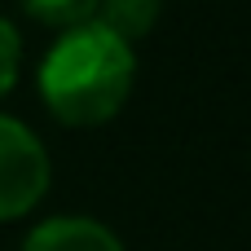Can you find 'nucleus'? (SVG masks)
Here are the masks:
<instances>
[{
	"label": "nucleus",
	"mask_w": 251,
	"mask_h": 251,
	"mask_svg": "<svg viewBox=\"0 0 251 251\" xmlns=\"http://www.w3.org/2000/svg\"><path fill=\"white\" fill-rule=\"evenodd\" d=\"M18 57H22V40H18L13 22L0 18V97L18 84Z\"/></svg>",
	"instance_id": "nucleus-6"
},
{
	"label": "nucleus",
	"mask_w": 251,
	"mask_h": 251,
	"mask_svg": "<svg viewBox=\"0 0 251 251\" xmlns=\"http://www.w3.org/2000/svg\"><path fill=\"white\" fill-rule=\"evenodd\" d=\"M22 9H26V18H35L53 31H71L79 22H93L97 0H22Z\"/></svg>",
	"instance_id": "nucleus-5"
},
{
	"label": "nucleus",
	"mask_w": 251,
	"mask_h": 251,
	"mask_svg": "<svg viewBox=\"0 0 251 251\" xmlns=\"http://www.w3.org/2000/svg\"><path fill=\"white\" fill-rule=\"evenodd\" d=\"M49 181L53 163L40 137L13 115H0V225L35 212L49 194Z\"/></svg>",
	"instance_id": "nucleus-2"
},
{
	"label": "nucleus",
	"mask_w": 251,
	"mask_h": 251,
	"mask_svg": "<svg viewBox=\"0 0 251 251\" xmlns=\"http://www.w3.org/2000/svg\"><path fill=\"white\" fill-rule=\"evenodd\" d=\"M132 79H137L132 44L106 31L101 22L57 31L35 71L44 110L66 128H97L115 119L132 93Z\"/></svg>",
	"instance_id": "nucleus-1"
},
{
	"label": "nucleus",
	"mask_w": 251,
	"mask_h": 251,
	"mask_svg": "<svg viewBox=\"0 0 251 251\" xmlns=\"http://www.w3.org/2000/svg\"><path fill=\"white\" fill-rule=\"evenodd\" d=\"M22 251H128V247L119 243L115 229H106L93 216H49L26 234Z\"/></svg>",
	"instance_id": "nucleus-3"
},
{
	"label": "nucleus",
	"mask_w": 251,
	"mask_h": 251,
	"mask_svg": "<svg viewBox=\"0 0 251 251\" xmlns=\"http://www.w3.org/2000/svg\"><path fill=\"white\" fill-rule=\"evenodd\" d=\"M159 13H163V0H97L93 22H101L106 31H115L128 44H137L146 31H154Z\"/></svg>",
	"instance_id": "nucleus-4"
}]
</instances>
